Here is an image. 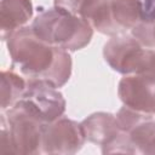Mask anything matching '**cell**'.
<instances>
[{
    "label": "cell",
    "instance_id": "5b68a950",
    "mask_svg": "<svg viewBox=\"0 0 155 155\" xmlns=\"http://www.w3.org/2000/svg\"><path fill=\"white\" fill-rule=\"evenodd\" d=\"M147 53L148 47L126 33L110 36L103 47L104 61L114 71L122 75L139 74L145 63Z\"/></svg>",
    "mask_w": 155,
    "mask_h": 155
},
{
    "label": "cell",
    "instance_id": "6da1fadb",
    "mask_svg": "<svg viewBox=\"0 0 155 155\" xmlns=\"http://www.w3.org/2000/svg\"><path fill=\"white\" fill-rule=\"evenodd\" d=\"M6 44L12 64L27 79L45 80L58 88L70 79L73 62L69 52L39 39L30 25L15 31Z\"/></svg>",
    "mask_w": 155,
    "mask_h": 155
},
{
    "label": "cell",
    "instance_id": "7c38bea8",
    "mask_svg": "<svg viewBox=\"0 0 155 155\" xmlns=\"http://www.w3.org/2000/svg\"><path fill=\"white\" fill-rule=\"evenodd\" d=\"M110 8L115 23L124 33L131 31L140 21V0H110Z\"/></svg>",
    "mask_w": 155,
    "mask_h": 155
},
{
    "label": "cell",
    "instance_id": "30bf717a",
    "mask_svg": "<svg viewBox=\"0 0 155 155\" xmlns=\"http://www.w3.org/2000/svg\"><path fill=\"white\" fill-rule=\"evenodd\" d=\"M80 16L101 34L108 36L125 34L113 18L110 0H90L82 7Z\"/></svg>",
    "mask_w": 155,
    "mask_h": 155
},
{
    "label": "cell",
    "instance_id": "52a82bcc",
    "mask_svg": "<svg viewBox=\"0 0 155 155\" xmlns=\"http://www.w3.org/2000/svg\"><path fill=\"white\" fill-rule=\"evenodd\" d=\"M117 96L124 105L155 115V80L138 75H124L117 85Z\"/></svg>",
    "mask_w": 155,
    "mask_h": 155
},
{
    "label": "cell",
    "instance_id": "ba28073f",
    "mask_svg": "<svg viewBox=\"0 0 155 155\" xmlns=\"http://www.w3.org/2000/svg\"><path fill=\"white\" fill-rule=\"evenodd\" d=\"M86 142L104 147L116 138L122 128L116 119V115L105 111H97L88 115L81 122Z\"/></svg>",
    "mask_w": 155,
    "mask_h": 155
},
{
    "label": "cell",
    "instance_id": "7a4b0ae2",
    "mask_svg": "<svg viewBox=\"0 0 155 155\" xmlns=\"http://www.w3.org/2000/svg\"><path fill=\"white\" fill-rule=\"evenodd\" d=\"M30 27L39 39L68 52L86 47L93 35V28L87 21L58 6L41 11Z\"/></svg>",
    "mask_w": 155,
    "mask_h": 155
},
{
    "label": "cell",
    "instance_id": "9a60e30c",
    "mask_svg": "<svg viewBox=\"0 0 155 155\" xmlns=\"http://www.w3.org/2000/svg\"><path fill=\"white\" fill-rule=\"evenodd\" d=\"M90 0H53L54 2V6H58V7H62L71 13H75V15H79L80 16V12L82 10V7L88 2Z\"/></svg>",
    "mask_w": 155,
    "mask_h": 155
},
{
    "label": "cell",
    "instance_id": "e0dca14e",
    "mask_svg": "<svg viewBox=\"0 0 155 155\" xmlns=\"http://www.w3.org/2000/svg\"><path fill=\"white\" fill-rule=\"evenodd\" d=\"M148 27H150L151 33H153V38H154V41H155V24L154 25H148Z\"/></svg>",
    "mask_w": 155,
    "mask_h": 155
},
{
    "label": "cell",
    "instance_id": "277c9868",
    "mask_svg": "<svg viewBox=\"0 0 155 155\" xmlns=\"http://www.w3.org/2000/svg\"><path fill=\"white\" fill-rule=\"evenodd\" d=\"M16 104L21 105L45 124L63 116L67 105L58 87L39 79H27V88Z\"/></svg>",
    "mask_w": 155,
    "mask_h": 155
},
{
    "label": "cell",
    "instance_id": "9c48e42d",
    "mask_svg": "<svg viewBox=\"0 0 155 155\" xmlns=\"http://www.w3.org/2000/svg\"><path fill=\"white\" fill-rule=\"evenodd\" d=\"M0 16V36L2 41H6L31 19V0H1Z\"/></svg>",
    "mask_w": 155,
    "mask_h": 155
},
{
    "label": "cell",
    "instance_id": "4fadbf2b",
    "mask_svg": "<svg viewBox=\"0 0 155 155\" xmlns=\"http://www.w3.org/2000/svg\"><path fill=\"white\" fill-rule=\"evenodd\" d=\"M27 80L12 70L1 71V111L13 107L23 96Z\"/></svg>",
    "mask_w": 155,
    "mask_h": 155
},
{
    "label": "cell",
    "instance_id": "8fae6325",
    "mask_svg": "<svg viewBox=\"0 0 155 155\" xmlns=\"http://www.w3.org/2000/svg\"><path fill=\"white\" fill-rule=\"evenodd\" d=\"M127 133L136 154L155 155V115H148Z\"/></svg>",
    "mask_w": 155,
    "mask_h": 155
},
{
    "label": "cell",
    "instance_id": "3957f363",
    "mask_svg": "<svg viewBox=\"0 0 155 155\" xmlns=\"http://www.w3.org/2000/svg\"><path fill=\"white\" fill-rule=\"evenodd\" d=\"M11 142L12 155L42 154V134L45 122L18 104L1 111Z\"/></svg>",
    "mask_w": 155,
    "mask_h": 155
},
{
    "label": "cell",
    "instance_id": "5bb4252c",
    "mask_svg": "<svg viewBox=\"0 0 155 155\" xmlns=\"http://www.w3.org/2000/svg\"><path fill=\"white\" fill-rule=\"evenodd\" d=\"M140 21L139 23L145 25L155 24V0H140Z\"/></svg>",
    "mask_w": 155,
    "mask_h": 155
},
{
    "label": "cell",
    "instance_id": "8992f818",
    "mask_svg": "<svg viewBox=\"0 0 155 155\" xmlns=\"http://www.w3.org/2000/svg\"><path fill=\"white\" fill-rule=\"evenodd\" d=\"M85 134L80 122L65 116L45 124L42 134V154L73 155L85 144Z\"/></svg>",
    "mask_w": 155,
    "mask_h": 155
},
{
    "label": "cell",
    "instance_id": "2e32d148",
    "mask_svg": "<svg viewBox=\"0 0 155 155\" xmlns=\"http://www.w3.org/2000/svg\"><path fill=\"white\" fill-rule=\"evenodd\" d=\"M0 154L1 155H10V154H12L7 126H6V124H5V121L2 119H1V132H0Z\"/></svg>",
    "mask_w": 155,
    "mask_h": 155
}]
</instances>
